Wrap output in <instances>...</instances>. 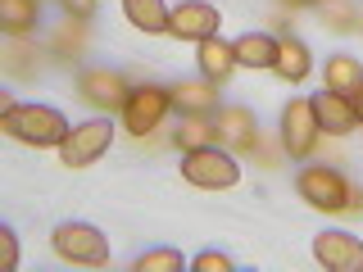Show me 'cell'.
Masks as SVG:
<instances>
[{
    "mask_svg": "<svg viewBox=\"0 0 363 272\" xmlns=\"http://www.w3.org/2000/svg\"><path fill=\"white\" fill-rule=\"evenodd\" d=\"M109 145H113V123L91 118V123L68 132V141L60 145V159H64V168H86V164H96Z\"/></svg>",
    "mask_w": 363,
    "mask_h": 272,
    "instance_id": "5",
    "label": "cell"
},
{
    "mask_svg": "<svg viewBox=\"0 0 363 272\" xmlns=\"http://www.w3.org/2000/svg\"><path fill=\"white\" fill-rule=\"evenodd\" d=\"M363 86V64L350 60V55H336V60H327V91H336V96H354Z\"/></svg>",
    "mask_w": 363,
    "mask_h": 272,
    "instance_id": "18",
    "label": "cell"
},
{
    "mask_svg": "<svg viewBox=\"0 0 363 272\" xmlns=\"http://www.w3.org/2000/svg\"><path fill=\"white\" fill-rule=\"evenodd\" d=\"M313 259L327 272H363V245L345 232H323L313 236Z\"/></svg>",
    "mask_w": 363,
    "mask_h": 272,
    "instance_id": "9",
    "label": "cell"
},
{
    "mask_svg": "<svg viewBox=\"0 0 363 272\" xmlns=\"http://www.w3.org/2000/svg\"><path fill=\"white\" fill-rule=\"evenodd\" d=\"M182 177H186L191 186H200V191H227V186L241 181V168H236L232 154L204 145V150H191L186 159H182Z\"/></svg>",
    "mask_w": 363,
    "mask_h": 272,
    "instance_id": "3",
    "label": "cell"
},
{
    "mask_svg": "<svg viewBox=\"0 0 363 272\" xmlns=\"http://www.w3.org/2000/svg\"><path fill=\"white\" fill-rule=\"evenodd\" d=\"M218 141L255 154V145H259V128H255V118H250L245 109H223V113H218Z\"/></svg>",
    "mask_w": 363,
    "mask_h": 272,
    "instance_id": "13",
    "label": "cell"
},
{
    "mask_svg": "<svg viewBox=\"0 0 363 272\" xmlns=\"http://www.w3.org/2000/svg\"><path fill=\"white\" fill-rule=\"evenodd\" d=\"M168 96H173V109H182V118L218 109V86L213 82H177V86H168Z\"/></svg>",
    "mask_w": 363,
    "mask_h": 272,
    "instance_id": "12",
    "label": "cell"
},
{
    "mask_svg": "<svg viewBox=\"0 0 363 272\" xmlns=\"http://www.w3.org/2000/svg\"><path fill=\"white\" fill-rule=\"evenodd\" d=\"M0 128H5L9 136H18V141L37 145V150H41V145H64L68 141L64 113L50 109V105H14V109H5Z\"/></svg>",
    "mask_w": 363,
    "mask_h": 272,
    "instance_id": "1",
    "label": "cell"
},
{
    "mask_svg": "<svg viewBox=\"0 0 363 272\" xmlns=\"http://www.w3.org/2000/svg\"><path fill=\"white\" fill-rule=\"evenodd\" d=\"M55 254L64 264L100 268V264H109V241L86 222H64V227H55Z\"/></svg>",
    "mask_w": 363,
    "mask_h": 272,
    "instance_id": "2",
    "label": "cell"
},
{
    "mask_svg": "<svg viewBox=\"0 0 363 272\" xmlns=\"http://www.w3.org/2000/svg\"><path fill=\"white\" fill-rule=\"evenodd\" d=\"M232 50H236V64H245V68H272L277 64V37H268V32H250Z\"/></svg>",
    "mask_w": 363,
    "mask_h": 272,
    "instance_id": "15",
    "label": "cell"
},
{
    "mask_svg": "<svg viewBox=\"0 0 363 272\" xmlns=\"http://www.w3.org/2000/svg\"><path fill=\"white\" fill-rule=\"evenodd\" d=\"M168 37H182V41H209L218 37V9L204 5V0H186L168 14Z\"/></svg>",
    "mask_w": 363,
    "mask_h": 272,
    "instance_id": "8",
    "label": "cell"
},
{
    "mask_svg": "<svg viewBox=\"0 0 363 272\" xmlns=\"http://www.w3.org/2000/svg\"><path fill=\"white\" fill-rule=\"evenodd\" d=\"M132 268L136 272H182V254H177V249H168V245H159V249H145Z\"/></svg>",
    "mask_w": 363,
    "mask_h": 272,
    "instance_id": "21",
    "label": "cell"
},
{
    "mask_svg": "<svg viewBox=\"0 0 363 272\" xmlns=\"http://www.w3.org/2000/svg\"><path fill=\"white\" fill-rule=\"evenodd\" d=\"M5 268H18V254H14V232H5Z\"/></svg>",
    "mask_w": 363,
    "mask_h": 272,
    "instance_id": "23",
    "label": "cell"
},
{
    "mask_svg": "<svg viewBox=\"0 0 363 272\" xmlns=\"http://www.w3.org/2000/svg\"><path fill=\"white\" fill-rule=\"evenodd\" d=\"M286 5H318V0H286Z\"/></svg>",
    "mask_w": 363,
    "mask_h": 272,
    "instance_id": "25",
    "label": "cell"
},
{
    "mask_svg": "<svg viewBox=\"0 0 363 272\" xmlns=\"http://www.w3.org/2000/svg\"><path fill=\"white\" fill-rule=\"evenodd\" d=\"M272 73L286 77V82H300V77H309V50H304V41L277 37V64H272Z\"/></svg>",
    "mask_w": 363,
    "mask_h": 272,
    "instance_id": "16",
    "label": "cell"
},
{
    "mask_svg": "<svg viewBox=\"0 0 363 272\" xmlns=\"http://www.w3.org/2000/svg\"><path fill=\"white\" fill-rule=\"evenodd\" d=\"M309 105H313V118H318V128L323 132H332V136H345V132H354L359 128V118H354V100L350 96H336V91H318V96H309Z\"/></svg>",
    "mask_w": 363,
    "mask_h": 272,
    "instance_id": "10",
    "label": "cell"
},
{
    "mask_svg": "<svg viewBox=\"0 0 363 272\" xmlns=\"http://www.w3.org/2000/svg\"><path fill=\"white\" fill-rule=\"evenodd\" d=\"M350 100H354V118L363 123V86H359V91H354V96H350Z\"/></svg>",
    "mask_w": 363,
    "mask_h": 272,
    "instance_id": "24",
    "label": "cell"
},
{
    "mask_svg": "<svg viewBox=\"0 0 363 272\" xmlns=\"http://www.w3.org/2000/svg\"><path fill=\"white\" fill-rule=\"evenodd\" d=\"M218 141V123H209V113H191V118H182V128L173 132V145L182 150H204V145Z\"/></svg>",
    "mask_w": 363,
    "mask_h": 272,
    "instance_id": "17",
    "label": "cell"
},
{
    "mask_svg": "<svg viewBox=\"0 0 363 272\" xmlns=\"http://www.w3.org/2000/svg\"><path fill=\"white\" fill-rule=\"evenodd\" d=\"M168 109H173V96H168V86L145 82V86H132L128 105H123V123H128L132 136H145V132H155L159 123H164Z\"/></svg>",
    "mask_w": 363,
    "mask_h": 272,
    "instance_id": "4",
    "label": "cell"
},
{
    "mask_svg": "<svg viewBox=\"0 0 363 272\" xmlns=\"http://www.w3.org/2000/svg\"><path fill=\"white\" fill-rule=\"evenodd\" d=\"M123 9H128V18L141 32H150V37L168 32V5L164 0H123Z\"/></svg>",
    "mask_w": 363,
    "mask_h": 272,
    "instance_id": "19",
    "label": "cell"
},
{
    "mask_svg": "<svg viewBox=\"0 0 363 272\" xmlns=\"http://www.w3.org/2000/svg\"><path fill=\"white\" fill-rule=\"evenodd\" d=\"M295 191L323 213H340L350 204V181L340 177L336 168H304L300 181H295Z\"/></svg>",
    "mask_w": 363,
    "mask_h": 272,
    "instance_id": "6",
    "label": "cell"
},
{
    "mask_svg": "<svg viewBox=\"0 0 363 272\" xmlns=\"http://www.w3.org/2000/svg\"><path fill=\"white\" fill-rule=\"evenodd\" d=\"M0 28L9 37H28L37 28V0H0Z\"/></svg>",
    "mask_w": 363,
    "mask_h": 272,
    "instance_id": "20",
    "label": "cell"
},
{
    "mask_svg": "<svg viewBox=\"0 0 363 272\" xmlns=\"http://www.w3.org/2000/svg\"><path fill=\"white\" fill-rule=\"evenodd\" d=\"M318 118H313V105L309 100H291L286 113H281V145H286V154L304 159L318 145Z\"/></svg>",
    "mask_w": 363,
    "mask_h": 272,
    "instance_id": "7",
    "label": "cell"
},
{
    "mask_svg": "<svg viewBox=\"0 0 363 272\" xmlns=\"http://www.w3.org/2000/svg\"><path fill=\"white\" fill-rule=\"evenodd\" d=\"M82 96L96 109H123L132 96V86L123 82V73H109V68H86L82 73Z\"/></svg>",
    "mask_w": 363,
    "mask_h": 272,
    "instance_id": "11",
    "label": "cell"
},
{
    "mask_svg": "<svg viewBox=\"0 0 363 272\" xmlns=\"http://www.w3.org/2000/svg\"><path fill=\"white\" fill-rule=\"evenodd\" d=\"M232 268H236V264L223 254V249H204L196 264H191V272H232Z\"/></svg>",
    "mask_w": 363,
    "mask_h": 272,
    "instance_id": "22",
    "label": "cell"
},
{
    "mask_svg": "<svg viewBox=\"0 0 363 272\" xmlns=\"http://www.w3.org/2000/svg\"><path fill=\"white\" fill-rule=\"evenodd\" d=\"M232 64H236V50L227 41H218V37L200 41V73H204V82L223 86L227 77H232Z\"/></svg>",
    "mask_w": 363,
    "mask_h": 272,
    "instance_id": "14",
    "label": "cell"
}]
</instances>
